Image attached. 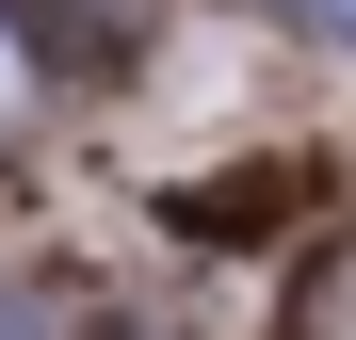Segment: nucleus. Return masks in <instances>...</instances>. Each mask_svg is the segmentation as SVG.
Masks as SVG:
<instances>
[{"mask_svg": "<svg viewBox=\"0 0 356 340\" xmlns=\"http://www.w3.org/2000/svg\"><path fill=\"white\" fill-rule=\"evenodd\" d=\"M291 17H308V33H356V0H291Z\"/></svg>", "mask_w": 356, "mask_h": 340, "instance_id": "nucleus-1", "label": "nucleus"}, {"mask_svg": "<svg viewBox=\"0 0 356 340\" xmlns=\"http://www.w3.org/2000/svg\"><path fill=\"white\" fill-rule=\"evenodd\" d=\"M0 97H17V33H0Z\"/></svg>", "mask_w": 356, "mask_h": 340, "instance_id": "nucleus-2", "label": "nucleus"}, {"mask_svg": "<svg viewBox=\"0 0 356 340\" xmlns=\"http://www.w3.org/2000/svg\"><path fill=\"white\" fill-rule=\"evenodd\" d=\"M0 340H17V308H0Z\"/></svg>", "mask_w": 356, "mask_h": 340, "instance_id": "nucleus-3", "label": "nucleus"}]
</instances>
